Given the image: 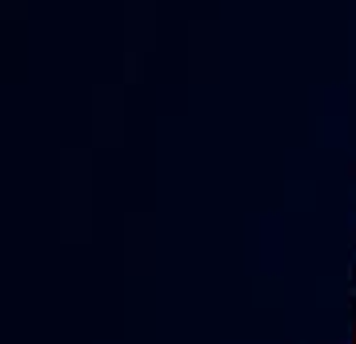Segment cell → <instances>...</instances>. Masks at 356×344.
Returning <instances> with one entry per match:
<instances>
[]
</instances>
